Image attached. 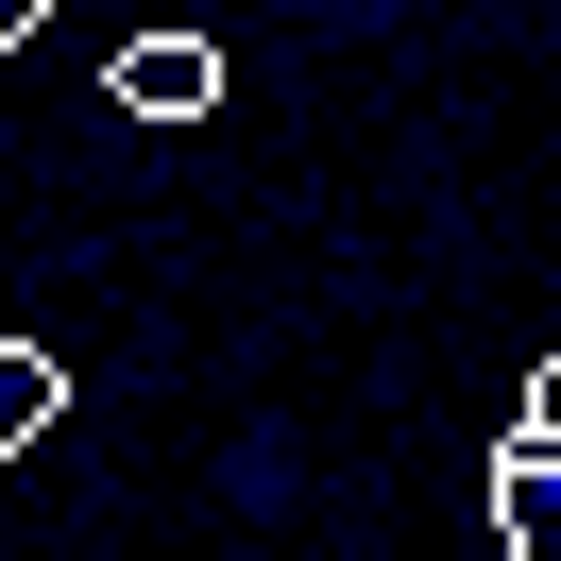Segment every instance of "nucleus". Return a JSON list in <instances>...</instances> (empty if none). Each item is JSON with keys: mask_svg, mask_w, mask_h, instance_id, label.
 I'll list each match as a JSON object with an SVG mask.
<instances>
[{"mask_svg": "<svg viewBox=\"0 0 561 561\" xmlns=\"http://www.w3.org/2000/svg\"><path fill=\"white\" fill-rule=\"evenodd\" d=\"M35 18H51V0H0V51H18V35H35Z\"/></svg>", "mask_w": 561, "mask_h": 561, "instance_id": "obj_5", "label": "nucleus"}, {"mask_svg": "<svg viewBox=\"0 0 561 561\" xmlns=\"http://www.w3.org/2000/svg\"><path fill=\"white\" fill-rule=\"evenodd\" d=\"M205 103H221L205 35H119V119H205Z\"/></svg>", "mask_w": 561, "mask_h": 561, "instance_id": "obj_1", "label": "nucleus"}, {"mask_svg": "<svg viewBox=\"0 0 561 561\" xmlns=\"http://www.w3.org/2000/svg\"><path fill=\"white\" fill-rule=\"evenodd\" d=\"M493 527L511 561H561V443H493Z\"/></svg>", "mask_w": 561, "mask_h": 561, "instance_id": "obj_2", "label": "nucleus"}, {"mask_svg": "<svg viewBox=\"0 0 561 561\" xmlns=\"http://www.w3.org/2000/svg\"><path fill=\"white\" fill-rule=\"evenodd\" d=\"M51 409H69V375H51L35 341H0V459H18V443H51Z\"/></svg>", "mask_w": 561, "mask_h": 561, "instance_id": "obj_3", "label": "nucleus"}, {"mask_svg": "<svg viewBox=\"0 0 561 561\" xmlns=\"http://www.w3.org/2000/svg\"><path fill=\"white\" fill-rule=\"evenodd\" d=\"M511 443H561V357L527 375V425H511Z\"/></svg>", "mask_w": 561, "mask_h": 561, "instance_id": "obj_4", "label": "nucleus"}]
</instances>
